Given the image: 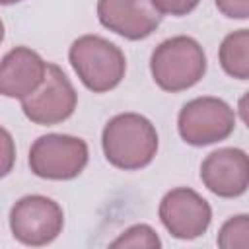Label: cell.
<instances>
[{
  "label": "cell",
  "mask_w": 249,
  "mask_h": 249,
  "mask_svg": "<svg viewBox=\"0 0 249 249\" xmlns=\"http://www.w3.org/2000/svg\"><path fill=\"white\" fill-rule=\"evenodd\" d=\"M101 146L105 160L113 167L134 171L152 163L160 140L156 126L144 115L119 113L103 126Z\"/></svg>",
  "instance_id": "obj_1"
},
{
  "label": "cell",
  "mask_w": 249,
  "mask_h": 249,
  "mask_svg": "<svg viewBox=\"0 0 249 249\" xmlns=\"http://www.w3.org/2000/svg\"><path fill=\"white\" fill-rule=\"evenodd\" d=\"M68 60L80 82L93 93L115 89L126 72L124 53L101 35H82L68 49Z\"/></svg>",
  "instance_id": "obj_2"
},
{
  "label": "cell",
  "mask_w": 249,
  "mask_h": 249,
  "mask_svg": "<svg viewBox=\"0 0 249 249\" xmlns=\"http://www.w3.org/2000/svg\"><path fill=\"white\" fill-rule=\"evenodd\" d=\"M150 72L163 91H185L202 80L206 72V54L196 39L175 35L154 49Z\"/></svg>",
  "instance_id": "obj_3"
},
{
  "label": "cell",
  "mask_w": 249,
  "mask_h": 249,
  "mask_svg": "<svg viewBox=\"0 0 249 249\" xmlns=\"http://www.w3.org/2000/svg\"><path fill=\"white\" fill-rule=\"evenodd\" d=\"M89 150L86 140L72 134H43L29 148V169L51 181H68L78 177L88 165Z\"/></svg>",
  "instance_id": "obj_4"
},
{
  "label": "cell",
  "mask_w": 249,
  "mask_h": 249,
  "mask_svg": "<svg viewBox=\"0 0 249 249\" xmlns=\"http://www.w3.org/2000/svg\"><path fill=\"white\" fill-rule=\"evenodd\" d=\"M235 111L220 97L202 95L187 101L177 115L179 136L191 146H208L231 136Z\"/></svg>",
  "instance_id": "obj_5"
},
{
  "label": "cell",
  "mask_w": 249,
  "mask_h": 249,
  "mask_svg": "<svg viewBox=\"0 0 249 249\" xmlns=\"http://www.w3.org/2000/svg\"><path fill=\"white\" fill-rule=\"evenodd\" d=\"M64 228V212L60 204L45 195H25L10 210L12 235L31 247L53 243Z\"/></svg>",
  "instance_id": "obj_6"
},
{
  "label": "cell",
  "mask_w": 249,
  "mask_h": 249,
  "mask_svg": "<svg viewBox=\"0 0 249 249\" xmlns=\"http://www.w3.org/2000/svg\"><path fill=\"white\" fill-rule=\"evenodd\" d=\"M78 105V93L60 66L47 62L41 86L21 99L23 115L41 126H53L70 119Z\"/></svg>",
  "instance_id": "obj_7"
},
{
  "label": "cell",
  "mask_w": 249,
  "mask_h": 249,
  "mask_svg": "<svg viewBox=\"0 0 249 249\" xmlns=\"http://www.w3.org/2000/svg\"><path fill=\"white\" fill-rule=\"evenodd\" d=\"M158 216L173 237L196 239L206 233L212 222V208L196 191L189 187H175L163 195Z\"/></svg>",
  "instance_id": "obj_8"
},
{
  "label": "cell",
  "mask_w": 249,
  "mask_h": 249,
  "mask_svg": "<svg viewBox=\"0 0 249 249\" xmlns=\"http://www.w3.org/2000/svg\"><path fill=\"white\" fill-rule=\"evenodd\" d=\"M202 185L220 198H237L249 187V158L241 148H220L200 163Z\"/></svg>",
  "instance_id": "obj_9"
},
{
  "label": "cell",
  "mask_w": 249,
  "mask_h": 249,
  "mask_svg": "<svg viewBox=\"0 0 249 249\" xmlns=\"http://www.w3.org/2000/svg\"><path fill=\"white\" fill-rule=\"evenodd\" d=\"M97 19L105 29L128 41H140L160 27L161 16L152 0H97Z\"/></svg>",
  "instance_id": "obj_10"
},
{
  "label": "cell",
  "mask_w": 249,
  "mask_h": 249,
  "mask_svg": "<svg viewBox=\"0 0 249 249\" xmlns=\"http://www.w3.org/2000/svg\"><path fill=\"white\" fill-rule=\"evenodd\" d=\"M47 62L29 47H14L0 58V95L23 99L43 82Z\"/></svg>",
  "instance_id": "obj_11"
},
{
  "label": "cell",
  "mask_w": 249,
  "mask_h": 249,
  "mask_svg": "<svg viewBox=\"0 0 249 249\" xmlns=\"http://www.w3.org/2000/svg\"><path fill=\"white\" fill-rule=\"evenodd\" d=\"M218 60L224 72L235 80L249 78V29H237L224 37Z\"/></svg>",
  "instance_id": "obj_12"
},
{
  "label": "cell",
  "mask_w": 249,
  "mask_h": 249,
  "mask_svg": "<svg viewBox=\"0 0 249 249\" xmlns=\"http://www.w3.org/2000/svg\"><path fill=\"white\" fill-rule=\"evenodd\" d=\"M218 247L224 249H247L249 247V216L235 214L228 218L216 237Z\"/></svg>",
  "instance_id": "obj_13"
},
{
  "label": "cell",
  "mask_w": 249,
  "mask_h": 249,
  "mask_svg": "<svg viewBox=\"0 0 249 249\" xmlns=\"http://www.w3.org/2000/svg\"><path fill=\"white\" fill-rule=\"evenodd\" d=\"M111 247H132V249H158L161 247V239L156 233V230L148 224H134L126 228L115 241H111Z\"/></svg>",
  "instance_id": "obj_14"
},
{
  "label": "cell",
  "mask_w": 249,
  "mask_h": 249,
  "mask_svg": "<svg viewBox=\"0 0 249 249\" xmlns=\"http://www.w3.org/2000/svg\"><path fill=\"white\" fill-rule=\"evenodd\" d=\"M16 165V142L12 134L0 126V179L6 177Z\"/></svg>",
  "instance_id": "obj_15"
},
{
  "label": "cell",
  "mask_w": 249,
  "mask_h": 249,
  "mask_svg": "<svg viewBox=\"0 0 249 249\" xmlns=\"http://www.w3.org/2000/svg\"><path fill=\"white\" fill-rule=\"evenodd\" d=\"M200 0H152V6L160 16H187L191 14Z\"/></svg>",
  "instance_id": "obj_16"
},
{
  "label": "cell",
  "mask_w": 249,
  "mask_h": 249,
  "mask_svg": "<svg viewBox=\"0 0 249 249\" xmlns=\"http://www.w3.org/2000/svg\"><path fill=\"white\" fill-rule=\"evenodd\" d=\"M216 8L231 19H247L249 18V0H214Z\"/></svg>",
  "instance_id": "obj_17"
},
{
  "label": "cell",
  "mask_w": 249,
  "mask_h": 249,
  "mask_svg": "<svg viewBox=\"0 0 249 249\" xmlns=\"http://www.w3.org/2000/svg\"><path fill=\"white\" fill-rule=\"evenodd\" d=\"M21 0H0V6H12V4H18Z\"/></svg>",
  "instance_id": "obj_18"
},
{
  "label": "cell",
  "mask_w": 249,
  "mask_h": 249,
  "mask_svg": "<svg viewBox=\"0 0 249 249\" xmlns=\"http://www.w3.org/2000/svg\"><path fill=\"white\" fill-rule=\"evenodd\" d=\"M4 41V23H2V19H0V43Z\"/></svg>",
  "instance_id": "obj_19"
}]
</instances>
